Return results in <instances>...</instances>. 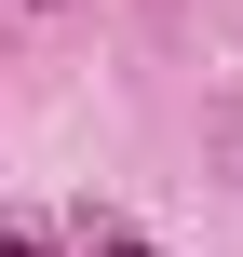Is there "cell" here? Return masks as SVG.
Wrapping results in <instances>:
<instances>
[{"mask_svg":"<svg viewBox=\"0 0 243 257\" xmlns=\"http://www.w3.org/2000/svg\"><path fill=\"white\" fill-rule=\"evenodd\" d=\"M81 257H162V244H135V230H108V217H81Z\"/></svg>","mask_w":243,"mask_h":257,"instance_id":"1","label":"cell"},{"mask_svg":"<svg viewBox=\"0 0 243 257\" xmlns=\"http://www.w3.org/2000/svg\"><path fill=\"white\" fill-rule=\"evenodd\" d=\"M0 257H41V230H0Z\"/></svg>","mask_w":243,"mask_h":257,"instance_id":"2","label":"cell"},{"mask_svg":"<svg viewBox=\"0 0 243 257\" xmlns=\"http://www.w3.org/2000/svg\"><path fill=\"white\" fill-rule=\"evenodd\" d=\"M27 14H68V0H27Z\"/></svg>","mask_w":243,"mask_h":257,"instance_id":"3","label":"cell"}]
</instances>
